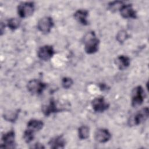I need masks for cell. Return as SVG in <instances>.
Segmentation results:
<instances>
[{
    "label": "cell",
    "instance_id": "6da1fadb",
    "mask_svg": "<svg viewBox=\"0 0 149 149\" xmlns=\"http://www.w3.org/2000/svg\"><path fill=\"white\" fill-rule=\"evenodd\" d=\"M84 50L88 54H93L97 52L100 40L98 39L94 31H90L84 37Z\"/></svg>",
    "mask_w": 149,
    "mask_h": 149
},
{
    "label": "cell",
    "instance_id": "7a4b0ae2",
    "mask_svg": "<svg viewBox=\"0 0 149 149\" xmlns=\"http://www.w3.org/2000/svg\"><path fill=\"white\" fill-rule=\"evenodd\" d=\"M149 109L148 107H145L136 112L132 115L128 120V125L130 126H137L145 122L148 118Z\"/></svg>",
    "mask_w": 149,
    "mask_h": 149
},
{
    "label": "cell",
    "instance_id": "3957f363",
    "mask_svg": "<svg viewBox=\"0 0 149 149\" xmlns=\"http://www.w3.org/2000/svg\"><path fill=\"white\" fill-rule=\"evenodd\" d=\"M47 87V84L38 79H32L27 84V88L33 95H41Z\"/></svg>",
    "mask_w": 149,
    "mask_h": 149
},
{
    "label": "cell",
    "instance_id": "277c9868",
    "mask_svg": "<svg viewBox=\"0 0 149 149\" xmlns=\"http://www.w3.org/2000/svg\"><path fill=\"white\" fill-rule=\"evenodd\" d=\"M34 3L33 2H21L17 6V13L20 17L26 18L31 16L34 11Z\"/></svg>",
    "mask_w": 149,
    "mask_h": 149
},
{
    "label": "cell",
    "instance_id": "5b68a950",
    "mask_svg": "<svg viewBox=\"0 0 149 149\" xmlns=\"http://www.w3.org/2000/svg\"><path fill=\"white\" fill-rule=\"evenodd\" d=\"M145 98V93L141 86H137L133 88L132 92L131 104L133 107L141 105Z\"/></svg>",
    "mask_w": 149,
    "mask_h": 149
},
{
    "label": "cell",
    "instance_id": "8992f818",
    "mask_svg": "<svg viewBox=\"0 0 149 149\" xmlns=\"http://www.w3.org/2000/svg\"><path fill=\"white\" fill-rule=\"evenodd\" d=\"M2 143L0 148H15L16 143L15 141V133L13 130H10L3 134L2 136Z\"/></svg>",
    "mask_w": 149,
    "mask_h": 149
},
{
    "label": "cell",
    "instance_id": "52a82bcc",
    "mask_svg": "<svg viewBox=\"0 0 149 149\" xmlns=\"http://www.w3.org/2000/svg\"><path fill=\"white\" fill-rule=\"evenodd\" d=\"M53 26V20L49 16H45L40 19L37 23V29L38 30L44 34L49 33Z\"/></svg>",
    "mask_w": 149,
    "mask_h": 149
},
{
    "label": "cell",
    "instance_id": "ba28073f",
    "mask_svg": "<svg viewBox=\"0 0 149 149\" xmlns=\"http://www.w3.org/2000/svg\"><path fill=\"white\" fill-rule=\"evenodd\" d=\"M93 109L96 112H103L108 109L109 104L107 103L103 97H95L91 102Z\"/></svg>",
    "mask_w": 149,
    "mask_h": 149
},
{
    "label": "cell",
    "instance_id": "9c48e42d",
    "mask_svg": "<svg viewBox=\"0 0 149 149\" xmlns=\"http://www.w3.org/2000/svg\"><path fill=\"white\" fill-rule=\"evenodd\" d=\"M55 54V51L51 45H45L41 47L37 51L38 57L42 61L50 59Z\"/></svg>",
    "mask_w": 149,
    "mask_h": 149
},
{
    "label": "cell",
    "instance_id": "30bf717a",
    "mask_svg": "<svg viewBox=\"0 0 149 149\" xmlns=\"http://www.w3.org/2000/svg\"><path fill=\"white\" fill-rule=\"evenodd\" d=\"M120 15L125 19H136V12L134 10L131 4H123L119 9Z\"/></svg>",
    "mask_w": 149,
    "mask_h": 149
},
{
    "label": "cell",
    "instance_id": "8fae6325",
    "mask_svg": "<svg viewBox=\"0 0 149 149\" xmlns=\"http://www.w3.org/2000/svg\"><path fill=\"white\" fill-rule=\"evenodd\" d=\"M41 111L45 116H48L51 113L61 111V109L58 107L56 101L52 98L50 100L48 104L42 105L41 108Z\"/></svg>",
    "mask_w": 149,
    "mask_h": 149
},
{
    "label": "cell",
    "instance_id": "7c38bea8",
    "mask_svg": "<svg viewBox=\"0 0 149 149\" xmlns=\"http://www.w3.org/2000/svg\"><path fill=\"white\" fill-rule=\"evenodd\" d=\"M94 138L97 141L101 143H104L110 140L111 138V134L108 130L101 128L95 131Z\"/></svg>",
    "mask_w": 149,
    "mask_h": 149
},
{
    "label": "cell",
    "instance_id": "4fadbf2b",
    "mask_svg": "<svg viewBox=\"0 0 149 149\" xmlns=\"http://www.w3.org/2000/svg\"><path fill=\"white\" fill-rule=\"evenodd\" d=\"M66 144V141L63 136H57L52 138L48 142L50 148L53 149L63 148Z\"/></svg>",
    "mask_w": 149,
    "mask_h": 149
},
{
    "label": "cell",
    "instance_id": "5bb4252c",
    "mask_svg": "<svg viewBox=\"0 0 149 149\" xmlns=\"http://www.w3.org/2000/svg\"><path fill=\"white\" fill-rule=\"evenodd\" d=\"M88 15V12L86 10L79 9L75 12L74 13V19L80 24L84 26L88 25V22L87 20V16Z\"/></svg>",
    "mask_w": 149,
    "mask_h": 149
},
{
    "label": "cell",
    "instance_id": "9a60e30c",
    "mask_svg": "<svg viewBox=\"0 0 149 149\" xmlns=\"http://www.w3.org/2000/svg\"><path fill=\"white\" fill-rule=\"evenodd\" d=\"M115 63L119 69L124 70L128 68L130 64V58L125 55H119L115 60Z\"/></svg>",
    "mask_w": 149,
    "mask_h": 149
},
{
    "label": "cell",
    "instance_id": "2e32d148",
    "mask_svg": "<svg viewBox=\"0 0 149 149\" xmlns=\"http://www.w3.org/2000/svg\"><path fill=\"white\" fill-rule=\"evenodd\" d=\"M44 126V123L42 120L32 119H30L27 124V128L33 130L34 132L40 130Z\"/></svg>",
    "mask_w": 149,
    "mask_h": 149
},
{
    "label": "cell",
    "instance_id": "e0dca14e",
    "mask_svg": "<svg viewBox=\"0 0 149 149\" xmlns=\"http://www.w3.org/2000/svg\"><path fill=\"white\" fill-rule=\"evenodd\" d=\"M20 109H17L15 111H8L3 114V118L5 120L10 122H15L18 118Z\"/></svg>",
    "mask_w": 149,
    "mask_h": 149
},
{
    "label": "cell",
    "instance_id": "ac0fdd59",
    "mask_svg": "<svg viewBox=\"0 0 149 149\" xmlns=\"http://www.w3.org/2000/svg\"><path fill=\"white\" fill-rule=\"evenodd\" d=\"M90 129L87 126H81L78 129L79 137L81 140L87 139L89 137Z\"/></svg>",
    "mask_w": 149,
    "mask_h": 149
},
{
    "label": "cell",
    "instance_id": "d6986e66",
    "mask_svg": "<svg viewBox=\"0 0 149 149\" xmlns=\"http://www.w3.org/2000/svg\"><path fill=\"white\" fill-rule=\"evenodd\" d=\"M20 24V20L17 18H10L7 21V26L11 30L18 29Z\"/></svg>",
    "mask_w": 149,
    "mask_h": 149
},
{
    "label": "cell",
    "instance_id": "ffe728a7",
    "mask_svg": "<svg viewBox=\"0 0 149 149\" xmlns=\"http://www.w3.org/2000/svg\"><path fill=\"white\" fill-rule=\"evenodd\" d=\"M34 132L27 128L23 133V139L25 142L27 143H30L34 139Z\"/></svg>",
    "mask_w": 149,
    "mask_h": 149
},
{
    "label": "cell",
    "instance_id": "44dd1931",
    "mask_svg": "<svg viewBox=\"0 0 149 149\" xmlns=\"http://www.w3.org/2000/svg\"><path fill=\"white\" fill-rule=\"evenodd\" d=\"M129 38V36L125 30H120L116 34V39L120 44L123 43L127 38Z\"/></svg>",
    "mask_w": 149,
    "mask_h": 149
},
{
    "label": "cell",
    "instance_id": "7402d4cb",
    "mask_svg": "<svg viewBox=\"0 0 149 149\" xmlns=\"http://www.w3.org/2000/svg\"><path fill=\"white\" fill-rule=\"evenodd\" d=\"M123 2L120 1H115L111 2L108 3V9L111 11H115L118 9L119 10L121 6L123 5Z\"/></svg>",
    "mask_w": 149,
    "mask_h": 149
},
{
    "label": "cell",
    "instance_id": "603a6c76",
    "mask_svg": "<svg viewBox=\"0 0 149 149\" xmlns=\"http://www.w3.org/2000/svg\"><path fill=\"white\" fill-rule=\"evenodd\" d=\"M73 84V80L68 77H63L62 79V86L65 89H68L71 87V86Z\"/></svg>",
    "mask_w": 149,
    "mask_h": 149
},
{
    "label": "cell",
    "instance_id": "cb8c5ba5",
    "mask_svg": "<svg viewBox=\"0 0 149 149\" xmlns=\"http://www.w3.org/2000/svg\"><path fill=\"white\" fill-rule=\"evenodd\" d=\"M31 148H44L45 147L41 144L37 143H35Z\"/></svg>",
    "mask_w": 149,
    "mask_h": 149
},
{
    "label": "cell",
    "instance_id": "d4e9b609",
    "mask_svg": "<svg viewBox=\"0 0 149 149\" xmlns=\"http://www.w3.org/2000/svg\"><path fill=\"white\" fill-rule=\"evenodd\" d=\"M100 88H101V89H102V90H106L107 88V86H106V85L105 84H104V83H102V84H100Z\"/></svg>",
    "mask_w": 149,
    "mask_h": 149
},
{
    "label": "cell",
    "instance_id": "484cf974",
    "mask_svg": "<svg viewBox=\"0 0 149 149\" xmlns=\"http://www.w3.org/2000/svg\"><path fill=\"white\" fill-rule=\"evenodd\" d=\"M1 35H2L3 33V28H5V25H3V23H1Z\"/></svg>",
    "mask_w": 149,
    "mask_h": 149
}]
</instances>
